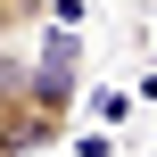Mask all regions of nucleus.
Returning <instances> with one entry per match:
<instances>
[{
	"label": "nucleus",
	"mask_w": 157,
	"mask_h": 157,
	"mask_svg": "<svg viewBox=\"0 0 157 157\" xmlns=\"http://www.w3.org/2000/svg\"><path fill=\"white\" fill-rule=\"evenodd\" d=\"M83 0H0V41H33L41 25H75Z\"/></svg>",
	"instance_id": "2"
},
{
	"label": "nucleus",
	"mask_w": 157,
	"mask_h": 157,
	"mask_svg": "<svg viewBox=\"0 0 157 157\" xmlns=\"http://www.w3.org/2000/svg\"><path fill=\"white\" fill-rule=\"evenodd\" d=\"M58 141H75V108L41 99L33 50L0 41V157H41V149H58Z\"/></svg>",
	"instance_id": "1"
}]
</instances>
